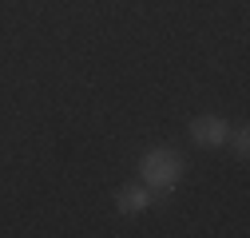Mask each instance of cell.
I'll list each match as a JSON object with an SVG mask.
<instances>
[{
	"instance_id": "6da1fadb",
	"label": "cell",
	"mask_w": 250,
	"mask_h": 238,
	"mask_svg": "<svg viewBox=\"0 0 250 238\" xmlns=\"http://www.w3.org/2000/svg\"><path fill=\"white\" fill-rule=\"evenodd\" d=\"M139 178L147 191H175V183L183 178V159L167 147H155L139 159Z\"/></svg>"
},
{
	"instance_id": "7a4b0ae2",
	"label": "cell",
	"mask_w": 250,
	"mask_h": 238,
	"mask_svg": "<svg viewBox=\"0 0 250 238\" xmlns=\"http://www.w3.org/2000/svg\"><path fill=\"white\" fill-rule=\"evenodd\" d=\"M191 139L199 147H227L230 123H227L223 115H199V119H191Z\"/></svg>"
},
{
	"instance_id": "3957f363",
	"label": "cell",
	"mask_w": 250,
	"mask_h": 238,
	"mask_svg": "<svg viewBox=\"0 0 250 238\" xmlns=\"http://www.w3.org/2000/svg\"><path fill=\"white\" fill-rule=\"evenodd\" d=\"M155 198H151V191L147 187H123L119 195H115V211L119 215H139V211H147Z\"/></svg>"
},
{
	"instance_id": "277c9868",
	"label": "cell",
	"mask_w": 250,
	"mask_h": 238,
	"mask_svg": "<svg viewBox=\"0 0 250 238\" xmlns=\"http://www.w3.org/2000/svg\"><path fill=\"white\" fill-rule=\"evenodd\" d=\"M230 139H234V155H238V159H246V151H250V139H246V131H230Z\"/></svg>"
}]
</instances>
